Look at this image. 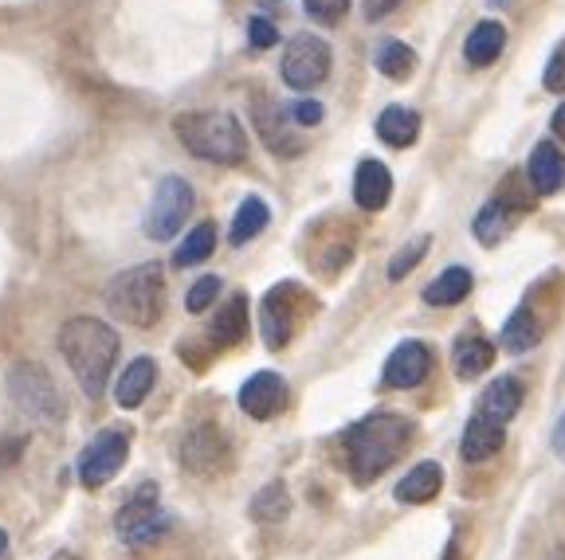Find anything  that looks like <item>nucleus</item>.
<instances>
[{
    "label": "nucleus",
    "instance_id": "obj_29",
    "mask_svg": "<svg viewBox=\"0 0 565 560\" xmlns=\"http://www.w3.org/2000/svg\"><path fill=\"white\" fill-rule=\"evenodd\" d=\"M267 219H271V208H267L259 196H247V201L236 208V216H232V231H228L232 247L252 244V239H256L259 231L267 228Z\"/></svg>",
    "mask_w": 565,
    "mask_h": 560
},
{
    "label": "nucleus",
    "instance_id": "obj_14",
    "mask_svg": "<svg viewBox=\"0 0 565 560\" xmlns=\"http://www.w3.org/2000/svg\"><path fill=\"white\" fill-rule=\"evenodd\" d=\"M433 373V349L424 342H401L385 360V385L388 388H416Z\"/></svg>",
    "mask_w": 565,
    "mask_h": 560
},
{
    "label": "nucleus",
    "instance_id": "obj_40",
    "mask_svg": "<svg viewBox=\"0 0 565 560\" xmlns=\"http://www.w3.org/2000/svg\"><path fill=\"white\" fill-rule=\"evenodd\" d=\"M550 126H554V133H557V138H565V103L554 110V118H550Z\"/></svg>",
    "mask_w": 565,
    "mask_h": 560
},
{
    "label": "nucleus",
    "instance_id": "obj_30",
    "mask_svg": "<svg viewBox=\"0 0 565 560\" xmlns=\"http://www.w3.org/2000/svg\"><path fill=\"white\" fill-rule=\"evenodd\" d=\"M373 63H377V71L385 75V79H408L416 71V52L408 44H401V40H381L377 55H373Z\"/></svg>",
    "mask_w": 565,
    "mask_h": 560
},
{
    "label": "nucleus",
    "instance_id": "obj_3",
    "mask_svg": "<svg viewBox=\"0 0 565 560\" xmlns=\"http://www.w3.org/2000/svg\"><path fill=\"white\" fill-rule=\"evenodd\" d=\"M181 146L212 165H239L247 158V133L228 110H189L173 122Z\"/></svg>",
    "mask_w": 565,
    "mask_h": 560
},
{
    "label": "nucleus",
    "instance_id": "obj_16",
    "mask_svg": "<svg viewBox=\"0 0 565 560\" xmlns=\"http://www.w3.org/2000/svg\"><path fill=\"white\" fill-rule=\"evenodd\" d=\"M522 208H526V204H514V201H503V196H494V201H487L483 208H479V216L471 219V231H476V239L483 247L503 244V239L514 231V224H519Z\"/></svg>",
    "mask_w": 565,
    "mask_h": 560
},
{
    "label": "nucleus",
    "instance_id": "obj_11",
    "mask_svg": "<svg viewBox=\"0 0 565 560\" xmlns=\"http://www.w3.org/2000/svg\"><path fill=\"white\" fill-rule=\"evenodd\" d=\"M228 463H232V446L216 423H196L181 439V466L189 474H196V478H216Z\"/></svg>",
    "mask_w": 565,
    "mask_h": 560
},
{
    "label": "nucleus",
    "instance_id": "obj_37",
    "mask_svg": "<svg viewBox=\"0 0 565 560\" xmlns=\"http://www.w3.org/2000/svg\"><path fill=\"white\" fill-rule=\"evenodd\" d=\"M291 118H295L299 126H318V122H322V106L310 103V98H302V103H295V106H291Z\"/></svg>",
    "mask_w": 565,
    "mask_h": 560
},
{
    "label": "nucleus",
    "instance_id": "obj_4",
    "mask_svg": "<svg viewBox=\"0 0 565 560\" xmlns=\"http://www.w3.org/2000/svg\"><path fill=\"white\" fill-rule=\"evenodd\" d=\"M103 302L126 325H138V330L158 325L166 314V271H161V263H138L115 274Z\"/></svg>",
    "mask_w": 565,
    "mask_h": 560
},
{
    "label": "nucleus",
    "instance_id": "obj_8",
    "mask_svg": "<svg viewBox=\"0 0 565 560\" xmlns=\"http://www.w3.org/2000/svg\"><path fill=\"white\" fill-rule=\"evenodd\" d=\"M330 63H334V55H330L327 40H318V35H295L291 44L282 47L279 75L291 90H315L327 83Z\"/></svg>",
    "mask_w": 565,
    "mask_h": 560
},
{
    "label": "nucleus",
    "instance_id": "obj_41",
    "mask_svg": "<svg viewBox=\"0 0 565 560\" xmlns=\"http://www.w3.org/2000/svg\"><path fill=\"white\" fill-rule=\"evenodd\" d=\"M52 560H79V557H75V552H71V549H60V552H55Z\"/></svg>",
    "mask_w": 565,
    "mask_h": 560
},
{
    "label": "nucleus",
    "instance_id": "obj_15",
    "mask_svg": "<svg viewBox=\"0 0 565 560\" xmlns=\"http://www.w3.org/2000/svg\"><path fill=\"white\" fill-rule=\"evenodd\" d=\"M507 443V423L491 420V416H471L468 428H463V439H459V455L468 463H487L491 455H499Z\"/></svg>",
    "mask_w": 565,
    "mask_h": 560
},
{
    "label": "nucleus",
    "instance_id": "obj_25",
    "mask_svg": "<svg viewBox=\"0 0 565 560\" xmlns=\"http://www.w3.org/2000/svg\"><path fill=\"white\" fill-rule=\"evenodd\" d=\"M416 133H420V115H416V110H408V106H385V110H381L377 138L385 141V146L405 149L416 141Z\"/></svg>",
    "mask_w": 565,
    "mask_h": 560
},
{
    "label": "nucleus",
    "instance_id": "obj_26",
    "mask_svg": "<svg viewBox=\"0 0 565 560\" xmlns=\"http://www.w3.org/2000/svg\"><path fill=\"white\" fill-rule=\"evenodd\" d=\"M471 282L476 279H471L468 267H448V271H440L424 287V302L428 306H459L471 294Z\"/></svg>",
    "mask_w": 565,
    "mask_h": 560
},
{
    "label": "nucleus",
    "instance_id": "obj_43",
    "mask_svg": "<svg viewBox=\"0 0 565 560\" xmlns=\"http://www.w3.org/2000/svg\"><path fill=\"white\" fill-rule=\"evenodd\" d=\"M259 4H264V9H279L282 0H259Z\"/></svg>",
    "mask_w": 565,
    "mask_h": 560
},
{
    "label": "nucleus",
    "instance_id": "obj_35",
    "mask_svg": "<svg viewBox=\"0 0 565 560\" xmlns=\"http://www.w3.org/2000/svg\"><path fill=\"white\" fill-rule=\"evenodd\" d=\"M247 44L256 47V52H267V47L279 44V32H275V24L267 17H252V24H247Z\"/></svg>",
    "mask_w": 565,
    "mask_h": 560
},
{
    "label": "nucleus",
    "instance_id": "obj_13",
    "mask_svg": "<svg viewBox=\"0 0 565 560\" xmlns=\"http://www.w3.org/2000/svg\"><path fill=\"white\" fill-rule=\"evenodd\" d=\"M287 408V380L279 373H256L239 388V412L252 420H271Z\"/></svg>",
    "mask_w": 565,
    "mask_h": 560
},
{
    "label": "nucleus",
    "instance_id": "obj_23",
    "mask_svg": "<svg viewBox=\"0 0 565 560\" xmlns=\"http://www.w3.org/2000/svg\"><path fill=\"white\" fill-rule=\"evenodd\" d=\"M503 44H507V28L499 20H479L468 32V40H463V60L471 67H491L499 60V52H503Z\"/></svg>",
    "mask_w": 565,
    "mask_h": 560
},
{
    "label": "nucleus",
    "instance_id": "obj_32",
    "mask_svg": "<svg viewBox=\"0 0 565 560\" xmlns=\"http://www.w3.org/2000/svg\"><path fill=\"white\" fill-rule=\"evenodd\" d=\"M428 247H433V236H413V239H408V244L401 247L393 259H388V279H393V282L405 279V274L420 263L424 255H428Z\"/></svg>",
    "mask_w": 565,
    "mask_h": 560
},
{
    "label": "nucleus",
    "instance_id": "obj_17",
    "mask_svg": "<svg viewBox=\"0 0 565 560\" xmlns=\"http://www.w3.org/2000/svg\"><path fill=\"white\" fill-rule=\"evenodd\" d=\"M526 181L539 196H554L557 189L565 184V158H562V149H557L554 141H539V146L530 149Z\"/></svg>",
    "mask_w": 565,
    "mask_h": 560
},
{
    "label": "nucleus",
    "instance_id": "obj_38",
    "mask_svg": "<svg viewBox=\"0 0 565 560\" xmlns=\"http://www.w3.org/2000/svg\"><path fill=\"white\" fill-rule=\"evenodd\" d=\"M362 9H365V17H370V20H381V17H388L393 9H401V0H362Z\"/></svg>",
    "mask_w": 565,
    "mask_h": 560
},
{
    "label": "nucleus",
    "instance_id": "obj_42",
    "mask_svg": "<svg viewBox=\"0 0 565 560\" xmlns=\"http://www.w3.org/2000/svg\"><path fill=\"white\" fill-rule=\"evenodd\" d=\"M4 552H9V534L0 529V557H4Z\"/></svg>",
    "mask_w": 565,
    "mask_h": 560
},
{
    "label": "nucleus",
    "instance_id": "obj_1",
    "mask_svg": "<svg viewBox=\"0 0 565 560\" xmlns=\"http://www.w3.org/2000/svg\"><path fill=\"white\" fill-rule=\"evenodd\" d=\"M408 443H413V420H405L397 412H373L353 423V428H345L342 446L353 482L370 486L373 478H381L388 466L405 455Z\"/></svg>",
    "mask_w": 565,
    "mask_h": 560
},
{
    "label": "nucleus",
    "instance_id": "obj_2",
    "mask_svg": "<svg viewBox=\"0 0 565 560\" xmlns=\"http://www.w3.org/2000/svg\"><path fill=\"white\" fill-rule=\"evenodd\" d=\"M118 345H122L118 333L106 322H98V317H71V322H63L60 353L90 400H98V396L106 392V385H110V368H115V360H118Z\"/></svg>",
    "mask_w": 565,
    "mask_h": 560
},
{
    "label": "nucleus",
    "instance_id": "obj_27",
    "mask_svg": "<svg viewBox=\"0 0 565 560\" xmlns=\"http://www.w3.org/2000/svg\"><path fill=\"white\" fill-rule=\"evenodd\" d=\"M247 514H252V521H259V526H279V521L291 517V494H287L282 482H267L264 491L252 498Z\"/></svg>",
    "mask_w": 565,
    "mask_h": 560
},
{
    "label": "nucleus",
    "instance_id": "obj_31",
    "mask_svg": "<svg viewBox=\"0 0 565 560\" xmlns=\"http://www.w3.org/2000/svg\"><path fill=\"white\" fill-rule=\"evenodd\" d=\"M212 251H216V228H212L209 219H204V224H196V228L189 231L181 244H177L173 267H196V263H204Z\"/></svg>",
    "mask_w": 565,
    "mask_h": 560
},
{
    "label": "nucleus",
    "instance_id": "obj_18",
    "mask_svg": "<svg viewBox=\"0 0 565 560\" xmlns=\"http://www.w3.org/2000/svg\"><path fill=\"white\" fill-rule=\"evenodd\" d=\"M393 196V173H388L381 161H362L358 173H353V201L365 212H381Z\"/></svg>",
    "mask_w": 565,
    "mask_h": 560
},
{
    "label": "nucleus",
    "instance_id": "obj_24",
    "mask_svg": "<svg viewBox=\"0 0 565 560\" xmlns=\"http://www.w3.org/2000/svg\"><path fill=\"white\" fill-rule=\"evenodd\" d=\"M247 333V298L244 294H232L228 302L221 306V314L212 317V345H221V349H228V345H239Z\"/></svg>",
    "mask_w": 565,
    "mask_h": 560
},
{
    "label": "nucleus",
    "instance_id": "obj_39",
    "mask_svg": "<svg viewBox=\"0 0 565 560\" xmlns=\"http://www.w3.org/2000/svg\"><path fill=\"white\" fill-rule=\"evenodd\" d=\"M554 451H557V455H565V412H562V420H557V428H554Z\"/></svg>",
    "mask_w": 565,
    "mask_h": 560
},
{
    "label": "nucleus",
    "instance_id": "obj_5",
    "mask_svg": "<svg viewBox=\"0 0 565 560\" xmlns=\"http://www.w3.org/2000/svg\"><path fill=\"white\" fill-rule=\"evenodd\" d=\"M9 396L20 412L35 423H52L55 428V423H63V416H67L52 373L40 368L35 360H20V365L9 368Z\"/></svg>",
    "mask_w": 565,
    "mask_h": 560
},
{
    "label": "nucleus",
    "instance_id": "obj_22",
    "mask_svg": "<svg viewBox=\"0 0 565 560\" xmlns=\"http://www.w3.org/2000/svg\"><path fill=\"white\" fill-rule=\"evenodd\" d=\"M522 408V385L519 377H494L491 385L483 388V396H479V416H491V420L507 423L514 420Z\"/></svg>",
    "mask_w": 565,
    "mask_h": 560
},
{
    "label": "nucleus",
    "instance_id": "obj_9",
    "mask_svg": "<svg viewBox=\"0 0 565 560\" xmlns=\"http://www.w3.org/2000/svg\"><path fill=\"white\" fill-rule=\"evenodd\" d=\"M126 455H130V435L126 431L118 428L98 431L79 455V482L87 491H98V486H106V482L122 471Z\"/></svg>",
    "mask_w": 565,
    "mask_h": 560
},
{
    "label": "nucleus",
    "instance_id": "obj_28",
    "mask_svg": "<svg viewBox=\"0 0 565 560\" xmlns=\"http://www.w3.org/2000/svg\"><path fill=\"white\" fill-rule=\"evenodd\" d=\"M539 342H542V325L526 306L514 310V314L503 322V333H499V345H503L507 353H526V349H534Z\"/></svg>",
    "mask_w": 565,
    "mask_h": 560
},
{
    "label": "nucleus",
    "instance_id": "obj_12",
    "mask_svg": "<svg viewBox=\"0 0 565 560\" xmlns=\"http://www.w3.org/2000/svg\"><path fill=\"white\" fill-rule=\"evenodd\" d=\"M295 302H299V287L295 282H279L264 294L259 306V333H264L267 349H282L295 333Z\"/></svg>",
    "mask_w": 565,
    "mask_h": 560
},
{
    "label": "nucleus",
    "instance_id": "obj_10",
    "mask_svg": "<svg viewBox=\"0 0 565 560\" xmlns=\"http://www.w3.org/2000/svg\"><path fill=\"white\" fill-rule=\"evenodd\" d=\"M252 126H256L259 141L271 149L275 158L291 161L302 153V138H299V122L291 118V110H282L275 98H252Z\"/></svg>",
    "mask_w": 565,
    "mask_h": 560
},
{
    "label": "nucleus",
    "instance_id": "obj_20",
    "mask_svg": "<svg viewBox=\"0 0 565 560\" xmlns=\"http://www.w3.org/2000/svg\"><path fill=\"white\" fill-rule=\"evenodd\" d=\"M153 385H158V360H153V357L130 360V365H126V373L118 377V385H115L118 408H141V400L153 392Z\"/></svg>",
    "mask_w": 565,
    "mask_h": 560
},
{
    "label": "nucleus",
    "instance_id": "obj_7",
    "mask_svg": "<svg viewBox=\"0 0 565 560\" xmlns=\"http://www.w3.org/2000/svg\"><path fill=\"white\" fill-rule=\"evenodd\" d=\"M193 184L185 176H161L158 189H153L150 212H146V236L166 244L177 231L185 228L189 212H193Z\"/></svg>",
    "mask_w": 565,
    "mask_h": 560
},
{
    "label": "nucleus",
    "instance_id": "obj_21",
    "mask_svg": "<svg viewBox=\"0 0 565 560\" xmlns=\"http://www.w3.org/2000/svg\"><path fill=\"white\" fill-rule=\"evenodd\" d=\"M494 365V345L479 333H463L456 345H451V368H456L459 380H476L483 377L487 368Z\"/></svg>",
    "mask_w": 565,
    "mask_h": 560
},
{
    "label": "nucleus",
    "instance_id": "obj_19",
    "mask_svg": "<svg viewBox=\"0 0 565 560\" xmlns=\"http://www.w3.org/2000/svg\"><path fill=\"white\" fill-rule=\"evenodd\" d=\"M440 486H444V466L428 459V463H416L413 471L397 482L393 498H397L401 506H424V502H433L436 494H440Z\"/></svg>",
    "mask_w": 565,
    "mask_h": 560
},
{
    "label": "nucleus",
    "instance_id": "obj_6",
    "mask_svg": "<svg viewBox=\"0 0 565 560\" xmlns=\"http://www.w3.org/2000/svg\"><path fill=\"white\" fill-rule=\"evenodd\" d=\"M173 526V517L158 506V486L153 482H141L138 491L122 502L115 517V534L122 537L130 549H146V545L161 541Z\"/></svg>",
    "mask_w": 565,
    "mask_h": 560
},
{
    "label": "nucleus",
    "instance_id": "obj_33",
    "mask_svg": "<svg viewBox=\"0 0 565 560\" xmlns=\"http://www.w3.org/2000/svg\"><path fill=\"white\" fill-rule=\"evenodd\" d=\"M216 298H221V279H216V274H204V279H196L193 287H189L185 310H189V314H204Z\"/></svg>",
    "mask_w": 565,
    "mask_h": 560
},
{
    "label": "nucleus",
    "instance_id": "obj_36",
    "mask_svg": "<svg viewBox=\"0 0 565 560\" xmlns=\"http://www.w3.org/2000/svg\"><path fill=\"white\" fill-rule=\"evenodd\" d=\"M546 87L550 90H565V44L554 52V60H550L546 67Z\"/></svg>",
    "mask_w": 565,
    "mask_h": 560
},
{
    "label": "nucleus",
    "instance_id": "obj_34",
    "mask_svg": "<svg viewBox=\"0 0 565 560\" xmlns=\"http://www.w3.org/2000/svg\"><path fill=\"white\" fill-rule=\"evenodd\" d=\"M302 9H307V17L318 20V24H338V20L350 12V0H302Z\"/></svg>",
    "mask_w": 565,
    "mask_h": 560
}]
</instances>
